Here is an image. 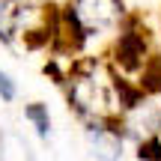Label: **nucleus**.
Listing matches in <instances>:
<instances>
[{"mask_svg":"<svg viewBox=\"0 0 161 161\" xmlns=\"http://www.w3.org/2000/svg\"><path fill=\"white\" fill-rule=\"evenodd\" d=\"M84 137L90 146V155L96 161H122L125 155V119L122 116H108V119H90L80 122Z\"/></svg>","mask_w":161,"mask_h":161,"instance_id":"4","label":"nucleus"},{"mask_svg":"<svg viewBox=\"0 0 161 161\" xmlns=\"http://www.w3.org/2000/svg\"><path fill=\"white\" fill-rule=\"evenodd\" d=\"M149 60H152L149 30L137 15H128L110 45V69L122 72V75H140Z\"/></svg>","mask_w":161,"mask_h":161,"instance_id":"3","label":"nucleus"},{"mask_svg":"<svg viewBox=\"0 0 161 161\" xmlns=\"http://www.w3.org/2000/svg\"><path fill=\"white\" fill-rule=\"evenodd\" d=\"M0 3H3V0H0Z\"/></svg>","mask_w":161,"mask_h":161,"instance_id":"9","label":"nucleus"},{"mask_svg":"<svg viewBox=\"0 0 161 161\" xmlns=\"http://www.w3.org/2000/svg\"><path fill=\"white\" fill-rule=\"evenodd\" d=\"M24 119L33 125V131L39 134L42 140L51 137V110H48V104H42V102L27 104V108H24Z\"/></svg>","mask_w":161,"mask_h":161,"instance_id":"5","label":"nucleus"},{"mask_svg":"<svg viewBox=\"0 0 161 161\" xmlns=\"http://www.w3.org/2000/svg\"><path fill=\"white\" fill-rule=\"evenodd\" d=\"M134 155H137V161H161V131L143 134L134 143Z\"/></svg>","mask_w":161,"mask_h":161,"instance_id":"7","label":"nucleus"},{"mask_svg":"<svg viewBox=\"0 0 161 161\" xmlns=\"http://www.w3.org/2000/svg\"><path fill=\"white\" fill-rule=\"evenodd\" d=\"M18 98V84L12 80L9 72L0 69V102H15Z\"/></svg>","mask_w":161,"mask_h":161,"instance_id":"8","label":"nucleus"},{"mask_svg":"<svg viewBox=\"0 0 161 161\" xmlns=\"http://www.w3.org/2000/svg\"><path fill=\"white\" fill-rule=\"evenodd\" d=\"M66 102L80 122L108 119L116 114L114 90H110V69H104L98 60H84L66 75Z\"/></svg>","mask_w":161,"mask_h":161,"instance_id":"2","label":"nucleus"},{"mask_svg":"<svg viewBox=\"0 0 161 161\" xmlns=\"http://www.w3.org/2000/svg\"><path fill=\"white\" fill-rule=\"evenodd\" d=\"M128 15L125 0H69L60 12V33L72 51H84L96 39L116 33Z\"/></svg>","mask_w":161,"mask_h":161,"instance_id":"1","label":"nucleus"},{"mask_svg":"<svg viewBox=\"0 0 161 161\" xmlns=\"http://www.w3.org/2000/svg\"><path fill=\"white\" fill-rule=\"evenodd\" d=\"M137 84H140V90H143L146 96H158L161 92V60L158 57H152L149 63L143 66V72L137 75Z\"/></svg>","mask_w":161,"mask_h":161,"instance_id":"6","label":"nucleus"}]
</instances>
